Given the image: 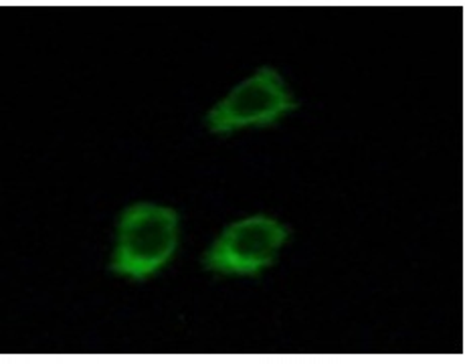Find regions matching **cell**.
I'll return each instance as SVG.
<instances>
[{
    "label": "cell",
    "instance_id": "obj_1",
    "mask_svg": "<svg viewBox=\"0 0 465 364\" xmlns=\"http://www.w3.org/2000/svg\"><path fill=\"white\" fill-rule=\"evenodd\" d=\"M178 247V215L168 207L136 202L122 212L112 271L144 281L163 270Z\"/></svg>",
    "mask_w": 465,
    "mask_h": 364
},
{
    "label": "cell",
    "instance_id": "obj_2",
    "mask_svg": "<svg viewBox=\"0 0 465 364\" xmlns=\"http://www.w3.org/2000/svg\"><path fill=\"white\" fill-rule=\"evenodd\" d=\"M296 108L298 102L292 97L283 77L275 69L263 67L232 87L225 100L207 113L204 122L213 134L229 136L249 126H272Z\"/></svg>",
    "mask_w": 465,
    "mask_h": 364
},
{
    "label": "cell",
    "instance_id": "obj_3",
    "mask_svg": "<svg viewBox=\"0 0 465 364\" xmlns=\"http://www.w3.org/2000/svg\"><path fill=\"white\" fill-rule=\"evenodd\" d=\"M288 229L265 215L229 225L203 255V268L219 275H257L275 263Z\"/></svg>",
    "mask_w": 465,
    "mask_h": 364
}]
</instances>
